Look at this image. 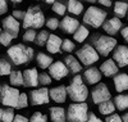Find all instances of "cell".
I'll return each mask as SVG.
<instances>
[{
	"mask_svg": "<svg viewBox=\"0 0 128 122\" xmlns=\"http://www.w3.org/2000/svg\"><path fill=\"white\" fill-rule=\"evenodd\" d=\"M67 91L70 100L76 103H84V100L88 96L87 86L83 82V77L80 75H76L73 77L72 82L67 86Z\"/></svg>",
	"mask_w": 128,
	"mask_h": 122,
	"instance_id": "obj_1",
	"label": "cell"
},
{
	"mask_svg": "<svg viewBox=\"0 0 128 122\" xmlns=\"http://www.w3.org/2000/svg\"><path fill=\"white\" fill-rule=\"evenodd\" d=\"M34 55V49L31 46H24L23 44H17V45H13L8 49V57L16 66H22L31 62Z\"/></svg>",
	"mask_w": 128,
	"mask_h": 122,
	"instance_id": "obj_2",
	"label": "cell"
},
{
	"mask_svg": "<svg viewBox=\"0 0 128 122\" xmlns=\"http://www.w3.org/2000/svg\"><path fill=\"white\" fill-rule=\"evenodd\" d=\"M45 25V16L42 13L40 5L30 7L26 12L24 19L22 21L23 28H41Z\"/></svg>",
	"mask_w": 128,
	"mask_h": 122,
	"instance_id": "obj_3",
	"label": "cell"
},
{
	"mask_svg": "<svg viewBox=\"0 0 128 122\" xmlns=\"http://www.w3.org/2000/svg\"><path fill=\"white\" fill-rule=\"evenodd\" d=\"M105 21H106V12L104 9H100L98 7L87 8L84 14H83V22L94 28L101 27L105 23Z\"/></svg>",
	"mask_w": 128,
	"mask_h": 122,
	"instance_id": "obj_4",
	"label": "cell"
},
{
	"mask_svg": "<svg viewBox=\"0 0 128 122\" xmlns=\"http://www.w3.org/2000/svg\"><path fill=\"white\" fill-rule=\"evenodd\" d=\"M94 48L96 49L100 55L106 57L108 54H110L112 51H114V49L118 46L116 40L112 36H105V35H100V36H95L92 40Z\"/></svg>",
	"mask_w": 128,
	"mask_h": 122,
	"instance_id": "obj_5",
	"label": "cell"
},
{
	"mask_svg": "<svg viewBox=\"0 0 128 122\" xmlns=\"http://www.w3.org/2000/svg\"><path fill=\"white\" fill-rule=\"evenodd\" d=\"M88 105L86 103H73L68 107V122H86L88 119Z\"/></svg>",
	"mask_w": 128,
	"mask_h": 122,
	"instance_id": "obj_6",
	"label": "cell"
},
{
	"mask_svg": "<svg viewBox=\"0 0 128 122\" xmlns=\"http://www.w3.org/2000/svg\"><path fill=\"white\" fill-rule=\"evenodd\" d=\"M20 91L14 86L9 85H2L0 87V99H2V104L8 108H17L18 100H19Z\"/></svg>",
	"mask_w": 128,
	"mask_h": 122,
	"instance_id": "obj_7",
	"label": "cell"
},
{
	"mask_svg": "<svg viewBox=\"0 0 128 122\" xmlns=\"http://www.w3.org/2000/svg\"><path fill=\"white\" fill-rule=\"evenodd\" d=\"M77 58L78 60H81L83 66H91L99 60V53L96 51V49L92 45L86 44L77 50Z\"/></svg>",
	"mask_w": 128,
	"mask_h": 122,
	"instance_id": "obj_8",
	"label": "cell"
},
{
	"mask_svg": "<svg viewBox=\"0 0 128 122\" xmlns=\"http://www.w3.org/2000/svg\"><path fill=\"white\" fill-rule=\"evenodd\" d=\"M91 98H92V102L99 105L104 102L110 100L112 94H110L108 86H106L105 84H98V86L91 91Z\"/></svg>",
	"mask_w": 128,
	"mask_h": 122,
	"instance_id": "obj_9",
	"label": "cell"
},
{
	"mask_svg": "<svg viewBox=\"0 0 128 122\" xmlns=\"http://www.w3.org/2000/svg\"><path fill=\"white\" fill-rule=\"evenodd\" d=\"M30 98H31V104L32 105L48 104L49 100H50V90H48L46 87L35 89V90L31 91Z\"/></svg>",
	"mask_w": 128,
	"mask_h": 122,
	"instance_id": "obj_10",
	"label": "cell"
},
{
	"mask_svg": "<svg viewBox=\"0 0 128 122\" xmlns=\"http://www.w3.org/2000/svg\"><path fill=\"white\" fill-rule=\"evenodd\" d=\"M69 72H70V71H69V68L67 67V64L63 63V62H60V60L54 62V63L50 66V68H49V75H50L54 80H62V79H64V77L68 76Z\"/></svg>",
	"mask_w": 128,
	"mask_h": 122,
	"instance_id": "obj_11",
	"label": "cell"
},
{
	"mask_svg": "<svg viewBox=\"0 0 128 122\" xmlns=\"http://www.w3.org/2000/svg\"><path fill=\"white\" fill-rule=\"evenodd\" d=\"M80 26H81V25H80L78 19L73 18V17H69V16L64 17V18L62 19V22H60V28H62V31L64 32V34H68V35H74V32L78 30Z\"/></svg>",
	"mask_w": 128,
	"mask_h": 122,
	"instance_id": "obj_12",
	"label": "cell"
},
{
	"mask_svg": "<svg viewBox=\"0 0 128 122\" xmlns=\"http://www.w3.org/2000/svg\"><path fill=\"white\" fill-rule=\"evenodd\" d=\"M113 59L119 67L128 66V48L124 45H118L113 51Z\"/></svg>",
	"mask_w": 128,
	"mask_h": 122,
	"instance_id": "obj_13",
	"label": "cell"
},
{
	"mask_svg": "<svg viewBox=\"0 0 128 122\" xmlns=\"http://www.w3.org/2000/svg\"><path fill=\"white\" fill-rule=\"evenodd\" d=\"M19 28H20V23L17 18H14L13 16H8L3 19V30L12 34L14 37L18 36L19 34Z\"/></svg>",
	"mask_w": 128,
	"mask_h": 122,
	"instance_id": "obj_14",
	"label": "cell"
},
{
	"mask_svg": "<svg viewBox=\"0 0 128 122\" xmlns=\"http://www.w3.org/2000/svg\"><path fill=\"white\" fill-rule=\"evenodd\" d=\"M102 30L106 32L108 35L113 36L115 34H118L119 31H122V21L116 17L109 18L105 21V23L102 25Z\"/></svg>",
	"mask_w": 128,
	"mask_h": 122,
	"instance_id": "obj_15",
	"label": "cell"
},
{
	"mask_svg": "<svg viewBox=\"0 0 128 122\" xmlns=\"http://www.w3.org/2000/svg\"><path fill=\"white\" fill-rule=\"evenodd\" d=\"M24 77V86L26 87H35L40 84V75L36 68H28L23 72Z\"/></svg>",
	"mask_w": 128,
	"mask_h": 122,
	"instance_id": "obj_16",
	"label": "cell"
},
{
	"mask_svg": "<svg viewBox=\"0 0 128 122\" xmlns=\"http://www.w3.org/2000/svg\"><path fill=\"white\" fill-rule=\"evenodd\" d=\"M101 71L95 68V67H91V68H87L86 71L83 72V80L87 82V85H95V84H99L101 81Z\"/></svg>",
	"mask_w": 128,
	"mask_h": 122,
	"instance_id": "obj_17",
	"label": "cell"
},
{
	"mask_svg": "<svg viewBox=\"0 0 128 122\" xmlns=\"http://www.w3.org/2000/svg\"><path fill=\"white\" fill-rule=\"evenodd\" d=\"M67 87L66 86H56L50 90V99L55 103H64L67 100Z\"/></svg>",
	"mask_w": 128,
	"mask_h": 122,
	"instance_id": "obj_18",
	"label": "cell"
},
{
	"mask_svg": "<svg viewBox=\"0 0 128 122\" xmlns=\"http://www.w3.org/2000/svg\"><path fill=\"white\" fill-rule=\"evenodd\" d=\"M118 67L119 66L115 63L114 59H108L100 66V71L104 76L112 77V76H116V73H118Z\"/></svg>",
	"mask_w": 128,
	"mask_h": 122,
	"instance_id": "obj_19",
	"label": "cell"
},
{
	"mask_svg": "<svg viewBox=\"0 0 128 122\" xmlns=\"http://www.w3.org/2000/svg\"><path fill=\"white\" fill-rule=\"evenodd\" d=\"M62 45H63V40L58 36V35H50L48 44H46V49L49 53L51 54H56L62 51Z\"/></svg>",
	"mask_w": 128,
	"mask_h": 122,
	"instance_id": "obj_20",
	"label": "cell"
},
{
	"mask_svg": "<svg viewBox=\"0 0 128 122\" xmlns=\"http://www.w3.org/2000/svg\"><path fill=\"white\" fill-rule=\"evenodd\" d=\"M114 87L118 93L126 91L128 90V75L127 73H118L116 76H114Z\"/></svg>",
	"mask_w": 128,
	"mask_h": 122,
	"instance_id": "obj_21",
	"label": "cell"
},
{
	"mask_svg": "<svg viewBox=\"0 0 128 122\" xmlns=\"http://www.w3.org/2000/svg\"><path fill=\"white\" fill-rule=\"evenodd\" d=\"M49 112H50L51 122H66L67 121L66 109L62 108V107H51L49 109Z\"/></svg>",
	"mask_w": 128,
	"mask_h": 122,
	"instance_id": "obj_22",
	"label": "cell"
},
{
	"mask_svg": "<svg viewBox=\"0 0 128 122\" xmlns=\"http://www.w3.org/2000/svg\"><path fill=\"white\" fill-rule=\"evenodd\" d=\"M64 63L67 64V67L69 68V71L74 75H78L81 71H82V63H80L77 60L76 57H73V55H67L66 58H64Z\"/></svg>",
	"mask_w": 128,
	"mask_h": 122,
	"instance_id": "obj_23",
	"label": "cell"
},
{
	"mask_svg": "<svg viewBox=\"0 0 128 122\" xmlns=\"http://www.w3.org/2000/svg\"><path fill=\"white\" fill-rule=\"evenodd\" d=\"M36 62L38 64V67L42 68V70L50 68V66L54 63V62H52V58L50 57V55L45 54V53H38L36 55Z\"/></svg>",
	"mask_w": 128,
	"mask_h": 122,
	"instance_id": "obj_24",
	"label": "cell"
},
{
	"mask_svg": "<svg viewBox=\"0 0 128 122\" xmlns=\"http://www.w3.org/2000/svg\"><path fill=\"white\" fill-rule=\"evenodd\" d=\"M67 7H68V12L73 16H80L83 12V4L78 0H68Z\"/></svg>",
	"mask_w": 128,
	"mask_h": 122,
	"instance_id": "obj_25",
	"label": "cell"
},
{
	"mask_svg": "<svg viewBox=\"0 0 128 122\" xmlns=\"http://www.w3.org/2000/svg\"><path fill=\"white\" fill-rule=\"evenodd\" d=\"M9 82L12 86H20V85H24V77L23 73L20 71H13L12 73L9 75Z\"/></svg>",
	"mask_w": 128,
	"mask_h": 122,
	"instance_id": "obj_26",
	"label": "cell"
},
{
	"mask_svg": "<svg viewBox=\"0 0 128 122\" xmlns=\"http://www.w3.org/2000/svg\"><path fill=\"white\" fill-rule=\"evenodd\" d=\"M113 10H114L115 16H118V18H123V17H126V14L128 12V4L126 2H122V0L115 2Z\"/></svg>",
	"mask_w": 128,
	"mask_h": 122,
	"instance_id": "obj_27",
	"label": "cell"
},
{
	"mask_svg": "<svg viewBox=\"0 0 128 122\" xmlns=\"http://www.w3.org/2000/svg\"><path fill=\"white\" fill-rule=\"evenodd\" d=\"M115 104L110 100L108 102H104L101 104H99V112L104 116H110V114H114V110H115Z\"/></svg>",
	"mask_w": 128,
	"mask_h": 122,
	"instance_id": "obj_28",
	"label": "cell"
},
{
	"mask_svg": "<svg viewBox=\"0 0 128 122\" xmlns=\"http://www.w3.org/2000/svg\"><path fill=\"white\" fill-rule=\"evenodd\" d=\"M88 35H90V31L87 30V27H86V26H83V25H81V26L78 27V30L74 32L73 39L76 40L77 42H83L84 40L87 39Z\"/></svg>",
	"mask_w": 128,
	"mask_h": 122,
	"instance_id": "obj_29",
	"label": "cell"
},
{
	"mask_svg": "<svg viewBox=\"0 0 128 122\" xmlns=\"http://www.w3.org/2000/svg\"><path fill=\"white\" fill-rule=\"evenodd\" d=\"M114 104L119 110L128 109V95L126 94H118L114 98Z\"/></svg>",
	"mask_w": 128,
	"mask_h": 122,
	"instance_id": "obj_30",
	"label": "cell"
},
{
	"mask_svg": "<svg viewBox=\"0 0 128 122\" xmlns=\"http://www.w3.org/2000/svg\"><path fill=\"white\" fill-rule=\"evenodd\" d=\"M16 118L13 108H3L0 109V119L2 122H13Z\"/></svg>",
	"mask_w": 128,
	"mask_h": 122,
	"instance_id": "obj_31",
	"label": "cell"
},
{
	"mask_svg": "<svg viewBox=\"0 0 128 122\" xmlns=\"http://www.w3.org/2000/svg\"><path fill=\"white\" fill-rule=\"evenodd\" d=\"M51 9H52V12H54V13H56L59 16H64L66 12L68 10V7L64 4V2H62V0H56V2L52 4Z\"/></svg>",
	"mask_w": 128,
	"mask_h": 122,
	"instance_id": "obj_32",
	"label": "cell"
},
{
	"mask_svg": "<svg viewBox=\"0 0 128 122\" xmlns=\"http://www.w3.org/2000/svg\"><path fill=\"white\" fill-rule=\"evenodd\" d=\"M49 37H50V34H49L48 31H41V32H38V34H37V37H36V41H35L36 45H38V46L46 45Z\"/></svg>",
	"mask_w": 128,
	"mask_h": 122,
	"instance_id": "obj_33",
	"label": "cell"
},
{
	"mask_svg": "<svg viewBox=\"0 0 128 122\" xmlns=\"http://www.w3.org/2000/svg\"><path fill=\"white\" fill-rule=\"evenodd\" d=\"M13 71H12V66H10V63L5 59H2L0 60V75L2 76H8L10 75Z\"/></svg>",
	"mask_w": 128,
	"mask_h": 122,
	"instance_id": "obj_34",
	"label": "cell"
},
{
	"mask_svg": "<svg viewBox=\"0 0 128 122\" xmlns=\"http://www.w3.org/2000/svg\"><path fill=\"white\" fill-rule=\"evenodd\" d=\"M14 39V36L12 34H9V32L6 31H2V34H0V42H2V45L4 46H8L10 42H12V40Z\"/></svg>",
	"mask_w": 128,
	"mask_h": 122,
	"instance_id": "obj_35",
	"label": "cell"
},
{
	"mask_svg": "<svg viewBox=\"0 0 128 122\" xmlns=\"http://www.w3.org/2000/svg\"><path fill=\"white\" fill-rule=\"evenodd\" d=\"M36 37H37L36 30L35 28H28V30H26V32L23 34L22 39L24 41H27V42H32V41H36Z\"/></svg>",
	"mask_w": 128,
	"mask_h": 122,
	"instance_id": "obj_36",
	"label": "cell"
},
{
	"mask_svg": "<svg viewBox=\"0 0 128 122\" xmlns=\"http://www.w3.org/2000/svg\"><path fill=\"white\" fill-rule=\"evenodd\" d=\"M74 48H76V44H74L72 40H69V39H64V40H63L62 50L67 51V53H72V51L74 50Z\"/></svg>",
	"mask_w": 128,
	"mask_h": 122,
	"instance_id": "obj_37",
	"label": "cell"
},
{
	"mask_svg": "<svg viewBox=\"0 0 128 122\" xmlns=\"http://www.w3.org/2000/svg\"><path fill=\"white\" fill-rule=\"evenodd\" d=\"M30 122H48V117L41 112H35L30 118Z\"/></svg>",
	"mask_w": 128,
	"mask_h": 122,
	"instance_id": "obj_38",
	"label": "cell"
},
{
	"mask_svg": "<svg viewBox=\"0 0 128 122\" xmlns=\"http://www.w3.org/2000/svg\"><path fill=\"white\" fill-rule=\"evenodd\" d=\"M59 26H60L59 21H58L56 18H54V17H51V18H49V19L46 21V27H48L49 30H56Z\"/></svg>",
	"mask_w": 128,
	"mask_h": 122,
	"instance_id": "obj_39",
	"label": "cell"
},
{
	"mask_svg": "<svg viewBox=\"0 0 128 122\" xmlns=\"http://www.w3.org/2000/svg\"><path fill=\"white\" fill-rule=\"evenodd\" d=\"M52 77L50 76V75H48V73H40V84L41 85H44V86H48V85H50L52 81Z\"/></svg>",
	"mask_w": 128,
	"mask_h": 122,
	"instance_id": "obj_40",
	"label": "cell"
},
{
	"mask_svg": "<svg viewBox=\"0 0 128 122\" xmlns=\"http://www.w3.org/2000/svg\"><path fill=\"white\" fill-rule=\"evenodd\" d=\"M27 105H28V96H27V94L26 93H20L17 108H26Z\"/></svg>",
	"mask_w": 128,
	"mask_h": 122,
	"instance_id": "obj_41",
	"label": "cell"
},
{
	"mask_svg": "<svg viewBox=\"0 0 128 122\" xmlns=\"http://www.w3.org/2000/svg\"><path fill=\"white\" fill-rule=\"evenodd\" d=\"M104 122H123V119L118 114H110V116H106V119Z\"/></svg>",
	"mask_w": 128,
	"mask_h": 122,
	"instance_id": "obj_42",
	"label": "cell"
},
{
	"mask_svg": "<svg viewBox=\"0 0 128 122\" xmlns=\"http://www.w3.org/2000/svg\"><path fill=\"white\" fill-rule=\"evenodd\" d=\"M14 18H17L18 21L19 19H24V16H26V12H23V10H18V9H14L13 10V14H12Z\"/></svg>",
	"mask_w": 128,
	"mask_h": 122,
	"instance_id": "obj_43",
	"label": "cell"
},
{
	"mask_svg": "<svg viewBox=\"0 0 128 122\" xmlns=\"http://www.w3.org/2000/svg\"><path fill=\"white\" fill-rule=\"evenodd\" d=\"M8 10V4H6V0H0V14H4L6 13Z\"/></svg>",
	"mask_w": 128,
	"mask_h": 122,
	"instance_id": "obj_44",
	"label": "cell"
},
{
	"mask_svg": "<svg viewBox=\"0 0 128 122\" xmlns=\"http://www.w3.org/2000/svg\"><path fill=\"white\" fill-rule=\"evenodd\" d=\"M13 122H30V119L27 117L22 116V114H16V118H14Z\"/></svg>",
	"mask_w": 128,
	"mask_h": 122,
	"instance_id": "obj_45",
	"label": "cell"
},
{
	"mask_svg": "<svg viewBox=\"0 0 128 122\" xmlns=\"http://www.w3.org/2000/svg\"><path fill=\"white\" fill-rule=\"evenodd\" d=\"M86 122H104V121H101L99 117H96L94 113H90V116H88V119H87Z\"/></svg>",
	"mask_w": 128,
	"mask_h": 122,
	"instance_id": "obj_46",
	"label": "cell"
},
{
	"mask_svg": "<svg viewBox=\"0 0 128 122\" xmlns=\"http://www.w3.org/2000/svg\"><path fill=\"white\" fill-rule=\"evenodd\" d=\"M120 35H122L123 40L128 42V26H126V27H124V28L120 31Z\"/></svg>",
	"mask_w": 128,
	"mask_h": 122,
	"instance_id": "obj_47",
	"label": "cell"
},
{
	"mask_svg": "<svg viewBox=\"0 0 128 122\" xmlns=\"http://www.w3.org/2000/svg\"><path fill=\"white\" fill-rule=\"evenodd\" d=\"M98 2H99L102 7H106V8L112 7V4H113V0H98Z\"/></svg>",
	"mask_w": 128,
	"mask_h": 122,
	"instance_id": "obj_48",
	"label": "cell"
},
{
	"mask_svg": "<svg viewBox=\"0 0 128 122\" xmlns=\"http://www.w3.org/2000/svg\"><path fill=\"white\" fill-rule=\"evenodd\" d=\"M122 119H123V122H128V112L123 114V117H122Z\"/></svg>",
	"mask_w": 128,
	"mask_h": 122,
	"instance_id": "obj_49",
	"label": "cell"
},
{
	"mask_svg": "<svg viewBox=\"0 0 128 122\" xmlns=\"http://www.w3.org/2000/svg\"><path fill=\"white\" fill-rule=\"evenodd\" d=\"M44 2H45L46 4H51V5H52V4L56 2V0H44Z\"/></svg>",
	"mask_w": 128,
	"mask_h": 122,
	"instance_id": "obj_50",
	"label": "cell"
},
{
	"mask_svg": "<svg viewBox=\"0 0 128 122\" xmlns=\"http://www.w3.org/2000/svg\"><path fill=\"white\" fill-rule=\"evenodd\" d=\"M10 2H12L13 4H20V3L23 2V0H10Z\"/></svg>",
	"mask_w": 128,
	"mask_h": 122,
	"instance_id": "obj_51",
	"label": "cell"
},
{
	"mask_svg": "<svg viewBox=\"0 0 128 122\" xmlns=\"http://www.w3.org/2000/svg\"><path fill=\"white\" fill-rule=\"evenodd\" d=\"M83 2H88V3H95L96 0H83Z\"/></svg>",
	"mask_w": 128,
	"mask_h": 122,
	"instance_id": "obj_52",
	"label": "cell"
}]
</instances>
